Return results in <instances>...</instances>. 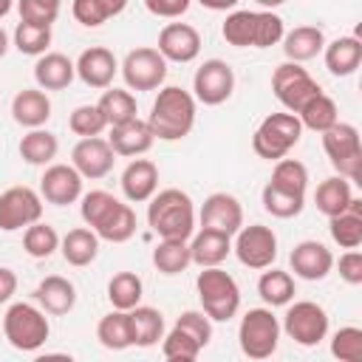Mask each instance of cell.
<instances>
[{"mask_svg":"<svg viewBox=\"0 0 362 362\" xmlns=\"http://www.w3.org/2000/svg\"><path fill=\"white\" fill-rule=\"evenodd\" d=\"M286 25L283 17L272 8L249 11V8H232L221 25V37L235 48H272L283 40Z\"/></svg>","mask_w":362,"mask_h":362,"instance_id":"cell-1","label":"cell"},{"mask_svg":"<svg viewBox=\"0 0 362 362\" xmlns=\"http://www.w3.org/2000/svg\"><path fill=\"white\" fill-rule=\"evenodd\" d=\"M195 96L178 85H167L158 90V96L153 99L147 124L153 130L156 139L161 141H178L184 136H189V130L195 127Z\"/></svg>","mask_w":362,"mask_h":362,"instance_id":"cell-2","label":"cell"},{"mask_svg":"<svg viewBox=\"0 0 362 362\" xmlns=\"http://www.w3.org/2000/svg\"><path fill=\"white\" fill-rule=\"evenodd\" d=\"M147 223L158 238L189 240L195 232V204L184 189H156V195L147 201Z\"/></svg>","mask_w":362,"mask_h":362,"instance_id":"cell-3","label":"cell"},{"mask_svg":"<svg viewBox=\"0 0 362 362\" xmlns=\"http://www.w3.org/2000/svg\"><path fill=\"white\" fill-rule=\"evenodd\" d=\"M195 291L201 300V311L212 322H229L240 308V286L221 266H204L195 277Z\"/></svg>","mask_w":362,"mask_h":362,"instance_id":"cell-4","label":"cell"},{"mask_svg":"<svg viewBox=\"0 0 362 362\" xmlns=\"http://www.w3.org/2000/svg\"><path fill=\"white\" fill-rule=\"evenodd\" d=\"M3 334L14 351L34 354L51 337V322L45 311L34 303H11L3 317Z\"/></svg>","mask_w":362,"mask_h":362,"instance_id":"cell-5","label":"cell"},{"mask_svg":"<svg viewBox=\"0 0 362 362\" xmlns=\"http://www.w3.org/2000/svg\"><path fill=\"white\" fill-rule=\"evenodd\" d=\"M300 136H303V124L294 113H288V110L269 113L252 136V150L266 161H277L300 144Z\"/></svg>","mask_w":362,"mask_h":362,"instance_id":"cell-6","label":"cell"},{"mask_svg":"<svg viewBox=\"0 0 362 362\" xmlns=\"http://www.w3.org/2000/svg\"><path fill=\"white\" fill-rule=\"evenodd\" d=\"M322 150L337 170V175L348 178L351 184L362 181V139L359 130L348 122H337L322 133Z\"/></svg>","mask_w":362,"mask_h":362,"instance_id":"cell-7","label":"cell"},{"mask_svg":"<svg viewBox=\"0 0 362 362\" xmlns=\"http://www.w3.org/2000/svg\"><path fill=\"white\" fill-rule=\"evenodd\" d=\"M280 342V322L272 308H249L238 325V345L249 359H269Z\"/></svg>","mask_w":362,"mask_h":362,"instance_id":"cell-8","label":"cell"},{"mask_svg":"<svg viewBox=\"0 0 362 362\" xmlns=\"http://www.w3.org/2000/svg\"><path fill=\"white\" fill-rule=\"evenodd\" d=\"M272 90L277 96V102L288 110V113H300L305 102H311L322 88L320 82L303 68V62H280L274 71H272Z\"/></svg>","mask_w":362,"mask_h":362,"instance_id":"cell-9","label":"cell"},{"mask_svg":"<svg viewBox=\"0 0 362 362\" xmlns=\"http://www.w3.org/2000/svg\"><path fill=\"white\" fill-rule=\"evenodd\" d=\"M280 331H286V337L294 339L297 345L314 348L328 337V314L314 300H297L294 305L288 303Z\"/></svg>","mask_w":362,"mask_h":362,"instance_id":"cell-10","label":"cell"},{"mask_svg":"<svg viewBox=\"0 0 362 362\" xmlns=\"http://www.w3.org/2000/svg\"><path fill=\"white\" fill-rule=\"evenodd\" d=\"M119 71L127 90H156L167 79V59L158 54V48L141 45L124 54Z\"/></svg>","mask_w":362,"mask_h":362,"instance_id":"cell-11","label":"cell"},{"mask_svg":"<svg viewBox=\"0 0 362 362\" xmlns=\"http://www.w3.org/2000/svg\"><path fill=\"white\" fill-rule=\"evenodd\" d=\"M232 252L246 269L263 272L277 260V235L272 232V226H263V223L240 226L235 232Z\"/></svg>","mask_w":362,"mask_h":362,"instance_id":"cell-12","label":"cell"},{"mask_svg":"<svg viewBox=\"0 0 362 362\" xmlns=\"http://www.w3.org/2000/svg\"><path fill=\"white\" fill-rule=\"evenodd\" d=\"M235 90V71L226 59H204L192 76V96L201 105H223Z\"/></svg>","mask_w":362,"mask_h":362,"instance_id":"cell-13","label":"cell"},{"mask_svg":"<svg viewBox=\"0 0 362 362\" xmlns=\"http://www.w3.org/2000/svg\"><path fill=\"white\" fill-rule=\"evenodd\" d=\"M42 218V195L31 187H8L0 192V229L17 232Z\"/></svg>","mask_w":362,"mask_h":362,"instance_id":"cell-14","label":"cell"},{"mask_svg":"<svg viewBox=\"0 0 362 362\" xmlns=\"http://www.w3.org/2000/svg\"><path fill=\"white\" fill-rule=\"evenodd\" d=\"M82 175L74 164H48L40 178V195L42 201L54 206H68L82 198Z\"/></svg>","mask_w":362,"mask_h":362,"instance_id":"cell-15","label":"cell"},{"mask_svg":"<svg viewBox=\"0 0 362 362\" xmlns=\"http://www.w3.org/2000/svg\"><path fill=\"white\" fill-rule=\"evenodd\" d=\"M113 161H116L113 147L107 144V139H99V136L79 139L71 150V164L82 178H90V181L105 178L113 170Z\"/></svg>","mask_w":362,"mask_h":362,"instance_id":"cell-16","label":"cell"},{"mask_svg":"<svg viewBox=\"0 0 362 362\" xmlns=\"http://www.w3.org/2000/svg\"><path fill=\"white\" fill-rule=\"evenodd\" d=\"M198 221H201V226L218 229V232L232 238L243 226V206L232 192H212L204 198Z\"/></svg>","mask_w":362,"mask_h":362,"instance_id":"cell-17","label":"cell"},{"mask_svg":"<svg viewBox=\"0 0 362 362\" xmlns=\"http://www.w3.org/2000/svg\"><path fill=\"white\" fill-rule=\"evenodd\" d=\"M158 54L167 62H192L201 54V34L189 23H167L158 31Z\"/></svg>","mask_w":362,"mask_h":362,"instance_id":"cell-18","label":"cell"},{"mask_svg":"<svg viewBox=\"0 0 362 362\" xmlns=\"http://www.w3.org/2000/svg\"><path fill=\"white\" fill-rule=\"evenodd\" d=\"M288 263H291L294 277L317 283V280H325V277L331 274V269H334V255H331V249H328L325 243H320V240H300V243L291 249Z\"/></svg>","mask_w":362,"mask_h":362,"instance_id":"cell-19","label":"cell"},{"mask_svg":"<svg viewBox=\"0 0 362 362\" xmlns=\"http://www.w3.org/2000/svg\"><path fill=\"white\" fill-rule=\"evenodd\" d=\"M74 68H76V76H79L88 88L105 90V88L113 85V76H116V71H119V62H116V57H113L110 48H105V45H90V48H85V51L76 57Z\"/></svg>","mask_w":362,"mask_h":362,"instance_id":"cell-20","label":"cell"},{"mask_svg":"<svg viewBox=\"0 0 362 362\" xmlns=\"http://www.w3.org/2000/svg\"><path fill=\"white\" fill-rule=\"evenodd\" d=\"M156 136L147 124V119H127L122 124H113L110 127V136H107V144L113 147L116 156H124V158H136V156H144L150 147H153Z\"/></svg>","mask_w":362,"mask_h":362,"instance_id":"cell-21","label":"cell"},{"mask_svg":"<svg viewBox=\"0 0 362 362\" xmlns=\"http://www.w3.org/2000/svg\"><path fill=\"white\" fill-rule=\"evenodd\" d=\"M122 192L130 204H147L158 189V167L150 158H133L122 170Z\"/></svg>","mask_w":362,"mask_h":362,"instance_id":"cell-22","label":"cell"},{"mask_svg":"<svg viewBox=\"0 0 362 362\" xmlns=\"http://www.w3.org/2000/svg\"><path fill=\"white\" fill-rule=\"evenodd\" d=\"M34 303L45 311V314H54V317H62L68 314L74 305H76V286L62 277V274H48L37 283L34 288Z\"/></svg>","mask_w":362,"mask_h":362,"instance_id":"cell-23","label":"cell"},{"mask_svg":"<svg viewBox=\"0 0 362 362\" xmlns=\"http://www.w3.org/2000/svg\"><path fill=\"white\" fill-rule=\"evenodd\" d=\"M232 252V238L218 232V229H206L201 226L198 232L189 235V257L195 266H221Z\"/></svg>","mask_w":362,"mask_h":362,"instance_id":"cell-24","label":"cell"},{"mask_svg":"<svg viewBox=\"0 0 362 362\" xmlns=\"http://www.w3.org/2000/svg\"><path fill=\"white\" fill-rule=\"evenodd\" d=\"M76 76L74 62L59 51H45L34 62V82L42 90H65Z\"/></svg>","mask_w":362,"mask_h":362,"instance_id":"cell-25","label":"cell"},{"mask_svg":"<svg viewBox=\"0 0 362 362\" xmlns=\"http://www.w3.org/2000/svg\"><path fill=\"white\" fill-rule=\"evenodd\" d=\"M11 119L23 127H42L51 119V99L42 88H23L11 99Z\"/></svg>","mask_w":362,"mask_h":362,"instance_id":"cell-26","label":"cell"},{"mask_svg":"<svg viewBox=\"0 0 362 362\" xmlns=\"http://www.w3.org/2000/svg\"><path fill=\"white\" fill-rule=\"evenodd\" d=\"M322 57H325L328 74H334V76H351L359 68V62H362V40L354 37V34L337 37V40L325 42Z\"/></svg>","mask_w":362,"mask_h":362,"instance_id":"cell-27","label":"cell"},{"mask_svg":"<svg viewBox=\"0 0 362 362\" xmlns=\"http://www.w3.org/2000/svg\"><path fill=\"white\" fill-rule=\"evenodd\" d=\"M59 252L68 266H90L99 255V235L90 226H76L65 238H59Z\"/></svg>","mask_w":362,"mask_h":362,"instance_id":"cell-28","label":"cell"},{"mask_svg":"<svg viewBox=\"0 0 362 362\" xmlns=\"http://www.w3.org/2000/svg\"><path fill=\"white\" fill-rule=\"evenodd\" d=\"M283 54L291 62H308L325 48V34L317 25H297L288 34H283Z\"/></svg>","mask_w":362,"mask_h":362,"instance_id":"cell-29","label":"cell"},{"mask_svg":"<svg viewBox=\"0 0 362 362\" xmlns=\"http://www.w3.org/2000/svg\"><path fill=\"white\" fill-rule=\"evenodd\" d=\"M130 317V334H133V345L136 348H153L161 342L164 337V314L153 305H133L127 311Z\"/></svg>","mask_w":362,"mask_h":362,"instance_id":"cell-30","label":"cell"},{"mask_svg":"<svg viewBox=\"0 0 362 362\" xmlns=\"http://www.w3.org/2000/svg\"><path fill=\"white\" fill-rule=\"evenodd\" d=\"M328 232L339 249H359V243H362V201L351 198L345 212L328 218Z\"/></svg>","mask_w":362,"mask_h":362,"instance_id":"cell-31","label":"cell"},{"mask_svg":"<svg viewBox=\"0 0 362 362\" xmlns=\"http://www.w3.org/2000/svg\"><path fill=\"white\" fill-rule=\"evenodd\" d=\"M20 158L25 164H34V167H45L57 158L59 153V139L51 133V130H42V127H31L23 139H20Z\"/></svg>","mask_w":362,"mask_h":362,"instance_id":"cell-32","label":"cell"},{"mask_svg":"<svg viewBox=\"0 0 362 362\" xmlns=\"http://www.w3.org/2000/svg\"><path fill=\"white\" fill-rule=\"evenodd\" d=\"M351 198H354L351 181L342 178V175H331V178L320 181V187H317V192H314V204H317V209H320L325 218H334V215L345 212L348 204H351Z\"/></svg>","mask_w":362,"mask_h":362,"instance_id":"cell-33","label":"cell"},{"mask_svg":"<svg viewBox=\"0 0 362 362\" xmlns=\"http://www.w3.org/2000/svg\"><path fill=\"white\" fill-rule=\"evenodd\" d=\"M136 212H133V206L130 204H116L105 218H102V223L93 229L96 235H99V240H107V243H124V240H130L133 235H136Z\"/></svg>","mask_w":362,"mask_h":362,"instance_id":"cell-34","label":"cell"},{"mask_svg":"<svg viewBox=\"0 0 362 362\" xmlns=\"http://www.w3.org/2000/svg\"><path fill=\"white\" fill-rule=\"evenodd\" d=\"M257 294H260V300L269 305V308H277V305H288L291 300H294V277L288 274V272H283V269H274V266H269V269H263V274H260V280H257Z\"/></svg>","mask_w":362,"mask_h":362,"instance_id":"cell-35","label":"cell"},{"mask_svg":"<svg viewBox=\"0 0 362 362\" xmlns=\"http://www.w3.org/2000/svg\"><path fill=\"white\" fill-rule=\"evenodd\" d=\"M96 339L102 348L107 351H124L133 345V334H130V317L122 308H113L110 314H105L96 325Z\"/></svg>","mask_w":362,"mask_h":362,"instance_id":"cell-36","label":"cell"},{"mask_svg":"<svg viewBox=\"0 0 362 362\" xmlns=\"http://www.w3.org/2000/svg\"><path fill=\"white\" fill-rule=\"evenodd\" d=\"M297 119H300L303 130L308 127V130H314V133H325L331 124L339 122V110H337V102H334L328 93L320 90L311 102L303 105V110L297 113Z\"/></svg>","mask_w":362,"mask_h":362,"instance_id":"cell-37","label":"cell"},{"mask_svg":"<svg viewBox=\"0 0 362 362\" xmlns=\"http://www.w3.org/2000/svg\"><path fill=\"white\" fill-rule=\"evenodd\" d=\"M96 107L102 110L107 127L122 124L127 119H136V113H139L136 96L130 90H122V88H105L102 96H99V102H96Z\"/></svg>","mask_w":362,"mask_h":362,"instance_id":"cell-38","label":"cell"},{"mask_svg":"<svg viewBox=\"0 0 362 362\" xmlns=\"http://www.w3.org/2000/svg\"><path fill=\"white\" fill-rule=\"evenodd\" d=\"M192 263L189 257V240H170V238H161V243L153 249V266L173 277V274H181L187 272V266Z\"/></svg>","mask_w":362,"mask_h":362,"instance_id":"cell-39","label":"cell"},{"mask_svg":"<svg viewBox=\"0 0 362 362\" xmlns=\"http://www.w3.org/2000/svg\"><path fill=\"white\" fill-rule=\"evenodd\" d=\"M141 294H144V283L136 272H119L107 283V300H110L113 308L130 311L133 305L141 303Z\"/></svg>","mask_w":362,"mask_h":362,"instance_id":"cell-40","label":"cell"},{"mask_svg":"<svg viewBox=\"0 0 362 362\" xmlns=\"http://www.w3.org/2000/svg\"><path fill=\"white\" fill-rule=\"evenodd\" d=\"M260 201H263V209H266L269 215L283 218V221L297 218V215L303 212V206H305V195L280 189V187H274V184H266V187H263Z\"/></svg>","mask_w":362,"mask_h":362,"instance_id":"cell-41","label":"cell"},{"mask_svg":"<svg viewBox=\"0 0 362 362\" xmlns=\"http://www.w3.org/2000/svg\"><path fill=\"white\" fill-rule=\"evenodd\" d=\"M23 249H25L28 257L45 260V257H51L59 249V235H57L54 226L42 223V218H40L31 226H25V232H23Z\"/></svg>","mask_w":362,"mask_h":362,"instance_id":"cell-42","label":"cell"},{"mask_svg":"<svg viewBox=\"0 0 362 362\" xmlns=\"http://www.w3.org/2000/svg\"><path fill=\"white\" fill-rule=\"evenodd\" d=\"M269 184L280 187V189H288V192H300L305 195V187H308V167L297 158H277L274 161V170H272V178Z\"/></svg>","mask_w":362,"mask_h":362,"instance_id":"cell-43","label":"cell"},{"mask_svg":"<svg viewBox=\"0 0 362 362\" xmlns=\"http://www.w3.org/2000/svg\"><path fill=\"white\" fill-rule=\"evenodd\" d=\"M201 351H204V348H201L187 331H181L178 325H173V328L161 337V356L170 359V362H195Z\"/></svg>","mask_w":362,"mask_h":362,"instance_id":"cell-44","label":"cell"},{"mask_svg":"<svg viewBox=\"0 0 362 362\" xmlns=\"http://www.w3.org/2000/svg\"><path fill=\"white\" fill-rule=\"evenodd\" d=\"M51 45V25H34V23H17L14 28V48L25 57H40Z\"/></svg>","mask_w":362,"mask_h":362,"instance_id":"cell-45","label":"cell"},{"mask_svg":"<svg viewBox=\"0 0 362 362\" xmlns=\"http://www.w3.org/2000/svg\"><path fill=\"white\" fill-rule=\"evenodd\" d=\"M116 204H119V198L110 195L107 189H90V192H82V198H79V215H82L85 226L96 229V226L102 223V218H105Z\"/></svg>","mask_w":362,"mask_h":362,"instance_id":"cell-46","label":"cell"},{"mask_svg":"<svg viewBox=\"0 0 362 362\" xmlns=\"http://www.w3.org/2000/svg\"><path fill=\"white\" fill-rule=\"evenodd\" d=\"M331 356H337L339 362H359L362 359V328L345 325V328L334 331V337H331Z\"/></svg>","mask_w":362,"mask_h":362,"instance_id":"cell-47","label":"cell"},{"mask_svg":"<svg viewBox=\"0 0 362 362\" xmlns=\"http://www.w3.org/2000/svg\"><path fill=\"white\" fill-rule=\"evenodd\" d=\"M68 127H71V133L88 139V136H99L102 130H107V122H105V116L96 105H79L68 116Z\"/></svg>","mask_w":362,"mask_h":362,"instance_id":"cell-48","label":"cell"},{"mask_svg":"<svg viewBox=\"0 0 362 362\" xmlns=\"http://www.w3.org/2000/svg\"><path fill=\"white\" fill-rule=\"evenodd\" d=\"M59 6L62 0H17L20 20L34 25H54V20L59 17Z\"/></svg>","mask_w":362,"mask_h":362,"instance_id":"cell-49","label":"cell"},{"mask_svg":"<svg viewBox=\"0 0 362 362\" xmlns=\"http://www.w3.org/2000/svg\"><path fill=\"white\" fill-rule=\"evenodd\" d=\"M175 325L181 328V331H187L201 348H206L209 345V339H212V320L204 314V311H195V308H189V311H184L178 320H175Z\"/></svg>","mask_w":362,"mask_h":362,"instance_id":"cell-50","label":"cell"},{"mask_svg":"<svg viewBox=\"0 0 362 362\" xmlns=\"http://www.w3.org/2000/svg\"><path fill=\"white\" fill-rule=\"evenodd\" d=\"M71 14H74V20H76L79 25H85V28H99L102 23L110 20V14H107V8L102 6V0H74V3H71Z\"/></svg>","mask_w":362,"mask_h":362,"instance_id":"cell-51","label":"cell"},{"mask_svg":"<svg viewBox=\"0 0 362 362\" xmlns=\"http://www.w3.org/2000/svg\"><path fill=\"white\" fill-rule=\"evenodd\" d=\"M339 277L348 283V286H359L362 283V252L356 249H348L345 255H339Z\"/></svg>","mask_w":362,"mask_h":362,"instance_id":"cell-52","label":"cell"},{"mask_svg":"<svg viewBox=\"0 0 362 362\" xmlns=\"http://www.w3.org/2000/svg\"><path fill=\"white\" fill-rule=\"evenodd\" d=\"M192 0H144L147 11L156 14V17H164V20H175L181 14H187Z\"/></svg>","mask_w":362,"mask_h":362,"instance_id":"cell-53","label":"cell"},{"mask_svg":"<svg viewBox=\"0 0 362 362\" xmlns=\"http://www.w3.org/2000/svg\"><path fill=\"white\" fill-rule=\"evenodd\" d=\"M17 294V274L6 266H0V305L8 303Z\"/></svg>","mask_w":362,"mask_h":362,"instance_id":"cell-54","label":"cell"},{"mask_svg":"<svg viewBox=\"0 0 362 362\" xmlns=\"http://www.w3.org/2000/svg\"><path fill=\"white\" fill-rule=\"evenodd\" d=\"M204 8H209V11H232L240 0H198Z\"/></svg>","mask_w":362,"mask_h":362,"instance_id":"cell-55","label":"cell"},{"mask_svg":"<svg viewBox=\"0 0 362 362\" xmlns=\"http://www.w3.org/2000/svg\"><path fill=\"white\" fill-rule=\"evenodd\" d=\"M102 6L107 8V14H110V17H116V14H122V11H124L127 0H102Z\"/></svg>","mask_w":362,"mask_h":362,"instance_id":"cell-56","label":"cell"},{"mask_svg":"<svg viewBox=\"0 0 362 362\" xmlns=\"http://www.w3.org/2000/svg\"><path fill=\"white\" fill-rule=\"evenodd\" d=\"M8 45H11V42H8V34H6V31H3V25H0V59L6 57V51H8Z\"/></svg>","mask_w":362,"mask_h":362,"instance_id":"cell-57","label":"cell"},{"mask_svg":"<svg viewBox=\"0 0 362 362\" xmlns=\"http://www.w3.org/2000/svg\"><path fill=\"white\" fill-rule=\"evenodd\" d=\"M257 6H263V8H277V6H283L286 0H255Z\"/></svg>","mask_w":362,"mask_h":362,"instance_id":"cell-58","label":"cell"},{"mask_svg":"<svg viewBox=\"0 0 362 362\" xmlns=\"http://www.w3.org/2000/svg\"><path fill=\"white\" fill-rule=\"evenodd\" d=\"M11 6H14V0H0V17H6L11 11Z\"/></svg>","mask_w":362,"mask_h":362,"instance_id":"cell-59","label":"cell"}]
</instances>
